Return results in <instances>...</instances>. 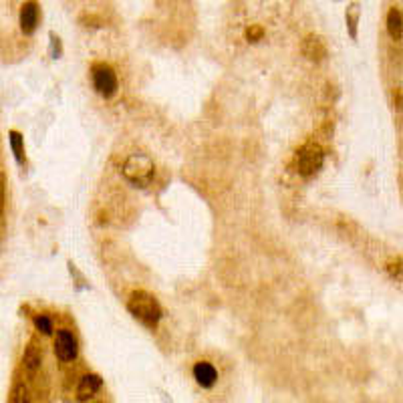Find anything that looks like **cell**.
I'll return each instance as SVG.
<instances>
[{"label":"cell","instance_id":"6da1fadb","mask_svg":"<svg viewBox=\"0 0 403 403\" xmlns=\"http://www.w3.org/2000/svg\"><path fill=\"white\" fill-rule=\"evenodd\" d=\"M128 308L137 321L145 325V327H149V329L158 327V322H160L161 319L160 303H158L149 292H145V290H135V292L131 294Z\"/></svg>","mask_w":403,"mask_h":403},{"label":"cell","instance_id":"7a4b0ae2","mask_svg":"<svg viewBox=\"0 0 403 403\" xmlns=\"http://www.w3.org/2000/svg\"><path fill=\"white\" fill-rule=\"evenodd\" d=\"M322 160H325V153H322V147L315 142L305 144L294 156V170L301 174V176H313L321 170Z\"/></svg>","mask_w":403,"mask_h":403},{"label":"cell","instance_id":"3957f363","mask_svg":"<svg viewBox=\"0 0 403 403\" xmlns=\"http://www.w3.org/2000/svg\"><path fill=\"white\" fill-rule=\"evenodd\" d=\"M123 176L137 186H145L153 177V161L144 153H133L123 165Z\"/></svg>","mask_w":403,"mask_h":403},{"label":"cell","instance_id":"277c9868","mask_svg":"<svg viewBox=\"0 0 403 403\" xmlns=\"http://www.w3.org/2000/svg\"><path fill=\"white\" fill-rule=\"evenodd\" d=\"M93 85H95L99 95H115V91H117V77H115V71H113L109 64H93Z\"/></svg>","mask_w":403,"mask_h":403},{"label":"cell","instance_id":"5b68a950","mask_svg":"<svg viewBox=\"0 0 403 403\" xmlns=\"http://www.w3.org/2000/svg\"><path fill=\"white\" fill-rule=\"evenodd\" d=\"M77 353H79V347H77L75 335L69 329H61L57 333V339H55V355L61 361H73L77 357Z\"/></svg>","mask_w":403,"mask_h":403},{"label":"cell","instance_id":"8992f818","mask_svg":"<svg viewBox=\"0 0 403 403\" xmlns=\"http://www.w3.org/2000/svg\"><path fill=\"white\" fill-rule=\"evenodd\" d=\"M101 385H103V381H101V377L95 375V373L83 375L79 381V387H77V397H79V402H87L89 397H93L97 391L101 389Z\"/></svg>","mask_w":403,"mask_h":403},{"label":"cell","instance_id":"52a82bcc","mask_svg":"<svg viewBox=\"0 0 403 403\" xmlns=\"http://www.w3.org/2000/svg\"><path fill=\"white\" fill-rule=\"evenodd\" d=\"M193 377H196L198 385L210 389V387L216 383V379H218V371H216V367H214L212 363H208V361H200V363L193 365Z\"/></svg>","mask_w":403,"mask_h":403},{"label":"cell","instance_id":"ba28073f","mask_svg":"<svg viewBox=\"0 0 403 403\" xmlns=\"http://www.w3.org/2000/svg\"><path fill=\"white\" fill-rule=\"evenodd\" d=\"M39 25V6L34 2H27L22 4V11H20V27L25 34H32L34 29Z\"/></svg>","mask_w":403,"mask_h":403},{"label":"cell","instance_id":"9c48e42d","mask_svg":"<svg viewBox=\"0 0 403 403\" xmlns=\"http://www.w3.org/2000/svg\"><path fill=\"white\" fill-rule=\"evenodd\" d=\"M303 53H305V57L313 59V61H321L322 57L327 55V47H325V43L319 36L310 34L303 41Z\"/></svg>","mask_w":403,"mask_h":403},{"label":"cell","instance_id":"30bf717a","mask_svg":"<svg viewBox=\"0 0 403 403\" xmlns=\"http://www.w3.org/2000/svg\"><path fill=\"white\" fill-rule=\"evenodd\" d=\"M22 361H25V367H27V369L36 371L41 367V363H43V349H41L34 341H31L29 347L25 349Z\"/></svg>","mask_w":403,"mask_h":403},{"label":"cell","instance_id":"8fae6325","mask_svg":"<svg viewBox=\"0 0 403 403\" xmlns=\"http://www.w3.org/2000/svg\"><path fill=\"white\" fill-rule=\"evenodd\" d=\"M387 31H389V34L395 41L402 39V13H399V8H391L389 11V15H387Z\"/></svg>","mask_w":403,"mask_h":403},{"label":"cell","instance_id":"7c38bea8","mask_svg":"<svg viewBox=\"0 0 403 403\" xmlns=\"http://www.w3.org/2000/svg\"><path fill=\"white\" fill-rule=\"evenodd\" d=\"M11 403H31V393H29V387L18 381V383L13 387V393H11Z\"/></svg>","mask_w":403,"mask_h":403},{"label":"cell","instance_id":"4fadbf2b","mask_svg":"<svg viewBox=\"0 0 403 403\" xmlns=\"http://www.w3.org/2000/svg\"><path fill=\"white\" fill-rule=\"evenodd\" d=\"M11 147H13V153H15V158L18 163H22L25 161V147H22V135L18 133V131H11Z\"/></svg>","mask_w":403,"mask_h":403},{"label":"cell","instance_id":"5bb4252c","mask_svg":"<svg viewBox=\"0 0 403 403\" xmlns=\"http://www.w3.org/2000/svg\"><path fill=\"white\" fill-rule=\"evenodd\" d=\"M34 325H36V329H39L41 333H45V335L53 333V321L48 319L47 315H36V317H34Z\"/></svg>","mask_w":403,"mask_h":403},{"label":"cell","instance_id":"9a60e30c","mask_svg":"<svg viewBox=\"0 0 403 403\" xmlns=\"http://www.w3.org/2000/svg\"><path fill=\"white\" fill-rule=\"evenodd\" d=\"M262 34H264V31H262V27H258V25H252L248 31H246V39L250 41V43H257V41H260L262 39Z\"/></svg>","mask_w":403,"mask_h":403},{"label":"cell","instance_id":"2e32d148","mask_svg":"<svg viewBox=\"0 0 403 403\" xmlns=\"http://www.w3.org/2000/svg\"><path fill=\"white\" fill-rule=\"evenodd\" d=\"M4 208V176L0 174V212Z\"/></svg>","mask_w":403,"mask_h":403},{"label":"cell","instance_id":"e0dca14e","mask_svg":"<svg viewBox=\"0 0 403 403\" xmlns=\"http://www.w3.org/2000/svg\"><path fill=\"white\" fill-rule=\"evenodd\" d=\"M349 22H351V34L355 36V27H357V15L349 16Z\"/></svg>","mask_w":403,"mask_h":403}]
</instances>
